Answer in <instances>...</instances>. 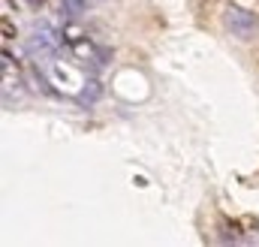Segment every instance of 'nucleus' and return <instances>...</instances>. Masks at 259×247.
I'll use <instances>...</instances> for the list:
<instances>
[{"mask_svg":"<svg viewBox=\"0 0 259 247\" xmlns=\"http://www.w3.org/2000/svg\"><path fill=\"white\" fill-rule=\"evenodd\" d=\"M226 24H229V30H232L235 36H241V39H250V36L256 33V18H253L250 12L238 9V6H229V9H226Z\"/></svg>","mask_w":259,"mask_h":247,"instance_id":"1","label":"nucleus"},{"mask_svg":"<svg viewBox=\"0 0 259 247\" xmlns=\"http://www.w3.org/2000/svg\"><path fill=\"white\" fill-rule=\"evenodd\" d=\"M100 94H103L100 81H88L84 85V94H81V103H94V100H100Z\"/></svg>","mask_w":259,"mask_h":247,"instance_id":"2","label":"nucleus"},{"mask_svg":"<svg viewBox=\"0 0 259 247\" xmlns=\"http://www.w3.org/2000/svg\"><path fill=\"white\" fill-rule=\"evenodd\" d=\"M64 9H66V15H72V18H78V15H84V9H88V3H84V0H64Z\"/></svg>","mask_w":259,"mask_h":247,"instance_id":"3","label":"nucleus"},{"mask_svg":"<svg viewBox=\"0 0 259 247\" xmlns=\"http://www.w3.org/2000/svg\"><path fill=\"white\" fill-rule=\"evenodd\" d=\"M27 3H30V6H39V3H42V0H27Z\"/></svg>","mask_w":259,"mask_h":247,"instance_id":"4","label":"nucleus"}]
</instances>
